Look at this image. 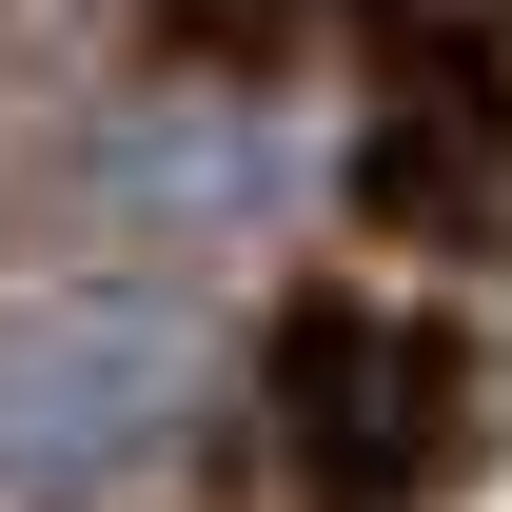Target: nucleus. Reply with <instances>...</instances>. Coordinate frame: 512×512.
<instances>
[{"mask_svg":"<svg viewBox=\"0 0 512 512\" xmlns=\"http://www.w3.org/2000/svg\"><path fill=\"white\" fill-rule=\"evenodd\" d=\"M453 453H473V335L355 316V296H316L276 335V473L296 493H434Z\"/></svg>","mask_w":512,"mask_h":512,"instance_id":"2","label":"nucleus"},{"mask_svg":"<svg viewBox=\"0 0 512 512\" xmlns=\"http://www.w3.org/2000/svg\"><path fill=\"white\" fill-rule=\"evenodd\" d=\"M197 414L178 296H0V493H138Z\"/></svg>","mask_w":512,"mask_h":512,"instance_id":"1","label":"nucleus"},{"mask_svg":"<svg viewBox=\"0 0 512 512\" xmlns=\"http://www.w3.org/2000/svg\"><path fill=\"white\" fill-rule=\"evenodd\" d=\"M375 40H473V0H355Z\"/></svg>","mask_w":512,"mask_h":512,"instance_id":"4","label":"nucleus"},{"mask_svg":"<svg viewBox=\"0 0 512 512\" xmlns=\"http://www.w3.org/2000/svg\"><path fill=\"white\" fill-rule=\"evenodd\" d=\"M512 197V99L473 40H394V99L355 119V217H394V237H493Z\"/></svg>","mask_w":512,"mask_h":512,"instance_id":"3","label":"nucleus"}]
</instances>
